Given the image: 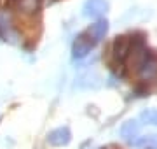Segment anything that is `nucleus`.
I'll return each instance as SVG.
<instances>
[{
  "label": "nucleus",
  "instance_id": "obj_8",
  "mask_svg": "<svg viewBox=\"0 0 157 149\" xmlns=\"http://www.w3.org/2000/svg\"><path fill=\"white\" fill-rule=\"evenodd\" d=\"M136 130H138L136 123H133V121H131V123H128V125L122 128V135H124L126 139H131V137H133V135L136 133Z\"/></svg>",
  "mask_w": 157,
  "mask_h": 149
},
{
  "label": "nucleus",
  "instance_id": "obj_4",
  "mask_svg": "<svg viewBox=\"0 0 157 149\" xmlns=\"http://www.w3.org/2000/svg\"><path fill=\"white\" fill-rule=\"evenodd\" d=\"M16 7L25 16H35L40 11V0H16Z\"/></svg>",
  "mask_w": 157,
  "mask_h": 149
},
{
  "label": "nucleus",
  "instance_id": "obj_7",
  "mask_svg": "<svg viewBox=\"0 0 157 149\" xmlns=\"http://www.w3.org/2000/svg\"><path fill=\"white\" fill-rule=\"evenodd\" d=\"M12 28V21H11V14L7 11H0V37L4 40L9 39Z\"/></svg>",
  "mask_w": 157,
  "mask_h": 149
},
{
  "label": "nucleus",
  "instance_id": "obj_3",
  "mask_svg": "<svg viewBox=\"0 0 157 149\" xmlns=\"http://www.w3.org/2000/svg\"><path fill=\"white\" fill-rule=\"evenodd\" d=\"M108 9L107 0H87L84 4V16L86 18H100L103 16Z\"/></svg>",
  "mask_w": 157,
  "mask_h": 149
},
{
  "label": "nucleus",
  "instance_id": "obj_1",
  "mask_svg": "<svg viewBox=\"0 0 157 149\" xmlns=\"http://www.w3.org/2000/svg\"><path fill=\"white\" fill-rule=\"evenodd\" d=\"M131 46H133V37H126V35H121L113 40L112 44V58L115 65H122V63L128 62L129 51H131Z\"/></svg>",
  "mask_w": 157,
  "mask_h": 149
},
{
  "label": "nucleus",
  "instance_id": "obj_6",
  "mask_svg": "<svg viewBox=\"0 0 157 149\" xmlns=\"http://www.w3.org/2000/svg\"><path fill=\"white\" fill-rule=\"evenodd\" d=\"M47 140L52 146H65L70 142V132H68V128H56L49 133Z\"/></svg>",
  "mask_w": 157,
  "mask_h": 149
},
{
  "label": "nucleus",
  "instance_id": "obj_5",
  "mask_svg": "<svg viewBox=\"0 0 157 149\" xmlns=\"http://www.w3.org/2000/svg\"><path fill=\"white\" fill-rule=\"evenodd\" d=\"M108 32V23L107 19H100V21H96L94 25H91L89 28H87V34H89V37L94 42H100L105 35H107Z\"/></svg>",
  "mask_w": 157,
  "mask_h": 149
},
{
  "label": "nucleus",
  "instance_id": "obj_9",
  "mask_svg": "<svg viewBox=\"0 0 157 149\" xmlns=\"http://www.w3.org/2000/svg\"><path fill=\"white\" fill-rule=\"evenodd\" d=\"M143 118H145L148 123L157 125V112H155V111H147V112H143Z\"/></svg>",
  "mask_w": 157,
  "mask_h": 149
},
{
  "label": "nucleus",
  "instance_id": "obj_2",
  "mask_svg": "<svg viewBox=\"0 0 157 149\" xmlns=\"http://www.w3.org/2000/svg\"><path fill=\"white\" fill-rule=\"evenodd\" d=\"M94 44H96V42L89 37L87 32L80 34L77 39H75V42H73V49H72V51H73V58H84L86 54L94 47Z\"/></svg>",
  "mask_w": 157,
  "mask_h": 149
}]
</instances>
